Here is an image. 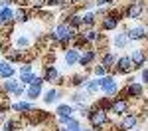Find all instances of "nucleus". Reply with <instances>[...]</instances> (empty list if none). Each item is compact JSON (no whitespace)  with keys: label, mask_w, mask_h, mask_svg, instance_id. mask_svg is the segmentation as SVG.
Listing matches in <instances>:
<instances>
[{"label":"nucleus","mask_w":148,"mask_h":131,"mask_svg":"<svg viewBox=\"0 0 148 131\" xmlns=\"http://www.w3.org/2000/svg\"><path fill=\"white\" fill-rule=\"evenodd\" d=\"M44 80L46 82H57L59 80V71H57L56 66H46V73H44Z\"/></svg>","instance_id":"ddd939ff"},{"label":"nucleus","mask_w":148,"mask_h":131,"mask_svg":"<svg viewBox=\"0 0 148 131\" xmlns=\"http://www.w3.org/2000/svg\"><path fill=\"white\" fill-rule=\"evenodd\" d=\"M14 20H16V22H28V20H30V16H28V10H26V8H20V10L18 12H14Z\"/></svg>","instance_id":"393cba45"},{"label":"nucleus","mask_w":148,"mask_h":131,"mask_svg":"<svg viewBox=\"0 0 148 131\" xmlns=\"http://www.w3.org/2000/svg\"><path fill=\"white\" fill-rule=\"evenodd\" d=\"M97 56H99V54H97V50H85V52L81 54V58H79V66H83V68H85V66H89Z\"/></svg>","instance_id":"9b49d317"},{"label":"nucleus","mask_w":148,"mask_h":131,"mask_svg":"<svg viewBox=\"0 0 148 131\" xmlns=\"http://www.w3.org/2000/svg\"><path fill=\"white\" fill-rule=\"evenodd\" d=\"M142 82L148 83V68H144V70H142Z\"/></svg>","instance_id":"58836bf2"},{"label":"nucleus","mask_w":148,"mask_h":131,"mask_svg":"<svg viewBox=\"0 0 148 131\" xmlns=\"http://www.w3.org/2000/svg\"><path fill=\"white\" fill-rule=\"evenodd\" d=\"M119 22H121L119 12H111V14H107V16L101 20V30H105V32H109V30H116V28H119Z\"/></svg>","instance_id":"39448f33"},{"label":"nucleus","mask_w":148,"mask_h":131,"mask_svg":"<svg viewBox=\"0 0 148 131\" xmlns=\"http://www.w3.org/2000/svg\"><path fill=\"white\" fill-rule=\"evenodd\" d=\"M85 83H87V78L85 76H73L71 78V85L73 87H83Z\"/></svg>","instance_id":"a878e982"},{"label":"nucleus","mask_w":148,"mask_h":131,"mask_svg":"<svg viewBox=\"0 0 148 131\" xmlns=\"http://www.w3.org/2000/svg\"><path fill=\"white\" fill-rule=\"evenodd\" d=\"M24 94H26V83L20 82V85L14 89V95H16V97H20V95H24Z\"/></svg>","instance_id":"72a5a7b5"},{"label":"nucleus","mask_w":148,"mask_h":131,"mask_svg":"<svg viewBox=\"0 0 148 131\" xmlns=\"http://www.w3.org/2000/svg\"><path fill=\"white\" fill-rule=\"evenodd\" d=\"M57 99H59V89H57V87H51V89H49V91H46V95H44V101H46L47 105L56 103Z\"/></svg>","instance_id":"4be33fe9"},{"label":"nucleus","mask_w":148,"mask_h":131,"mask_svg":"<svg viewBox=\"0 0 148 131\" xmlns=\"http://www.w3.org/2000/svg\"><path fill=\"white\" fill-rule=\"evenodd\" d=\"M0 78H2V80H10V78H14V68H12L8 62H4V68H2Z\"/></svg>","instance_id":"b1692460"},{"label":"nucleus","mask_w":148,"mask_h":131,"mask_svg":"<svg viewBox=\"0 0 148 131\" xmlns=\"http://www.w3.org/2000/svg\"><path fill=\"white\" fill-rule=\"evenodd\" d=\"M99 87H101L103 94L107 95H114L119 91V83L113 76H105V78H99Z\"/></svg>","instance_id":"7ed1b4c3"},{"label":"nucleus","mask_w":148,"mask_h":131,"mask_svg":"<svg viewBox=\"0 0 148 131\" xmlns=\"http://www.w3.org/2000/svg\"><path fill=\"white\" fill-rule=\"evenodd\" d=\"M26 46H30V38H28V36H18V38H16V48L22 50V48H26Z\"/></svg>","instance_id":"cd10ccee"},{"label":"nucleus","mask_w":148,"mask_h":131,"mask_svg":"<svg viewBox=\"0 0 148 131\" xmlns=\"http://www.w3.org/2000/svg\"><path fill=\"white\" fill-rule=\"evenodd\" d=\"M79 58H81V54H79V50H75V48L67 50L65 56H63V60H65L67 66H75V64H79Z\"/></svg>","instance_id":"9d476101"},{"label":"nucleus","mask_w":148,"mask_h":131,"mask_svg":"<svg viewBox=\"0 0 148 131\" xmlns=\"http://www.w3.org/2000/svg\"><path fill=\"white\" fill-rule=\"evenodd\" d=\"M14 121L12 119H4V125H2V131H14Z\"/></svg>","instance_id":"473e14b6"},{"label":"nucleus","mask_w":148,"mask_h":131,"mask_svg":"<svg viewBox=\"0 0 148 131\" xmlns=\"http://www.w3.org/2000/svg\"><path fill=\"white\" fill-rule=\"evenodd\" d=\"M71 2H81V0H71Z\"/></svg>","instance_id":"79ce46f5"},{"label":"nucleus","mask_w":148,"mask_h":131,"mask_svg":"<svg viewBox=\"0 0 148 131\" xmlns=\"http://www.w3.org/2000/svg\"><path fill=\"white\" fill-rule=\"evenodd\" d=\"M128 42H130V40H128V36H126V30L123 32V34L114 36V46L119 48V50H125V48L128 46Z\"/></svg>","instance_id":"412c9836"},{"label":"nucleus","mask_w":148,"mask_h":131,"mask_svg":"<svg viewBox=\"0 0 148 131\" xmlns=\"http://www.w3.org/2000/svg\"><path fill=\"white\" fill-rule=\"evenodd\" d=\"M34 78H36L34 71H30V73H20V82H22V83H32Z\"/></svg>","instance_id":"7c9ffc66"},{"label":"nucleus","mask_w":148,"mask_h":131,"mask_svg":"<svg viewBox=\"0 0 148 131\" xmlns=\"http://www.w3.org/2000/svg\"><path fill=\"white\" fill-rule=\"evenodd\" d=\"M134 131H140V129H134Z\"/></svg>","instance_id":"37998d69"},{"label":"nucleus","mask_w":148,"mask_h":131,"mask_svg":"<svg viewBox=\"0 0 148 131\" xmlns=\"http://www.w3.org/2000/svg\"><path fill=\"white\" fill-rule=\"evenodd\" d=\"M44 4H46V0H34V4H32V6H34V8H42Z\"/></svg>","instance_id":"4c0bfd02"},{"label":"nucleus","mask_w":148,"mask_h":131,"mask_svg":"<svg viewBox=\"0 0 148 131\" xmlns=\"http://www.w3.org/2000/svg\"><path fill=\"white\" fill-rule=\"evenodd\" d=\"M63 2H65V0H46V6H51V8H53V6H61Z\"/></svg>","instance_id":"c9c22d12"},{"label":"nucleus","mask_w":148,"mask_h":131,"mask_svg":"<svg viewBox=\"0 0 148 131\" xmlns=\"http://www.w3.org/2000/svg\"><path fill=\"white\" fill-rule=\"evenodd\" d=\"M146 10V4L142 0H136V2H130L128 8L125 10V18H130V20H140L142 14Z\"/></svg>","instance_id":"f03ea898"},{"label":"nucleus","mask_w":148,"mask_h":131,"mask_svg":"<svg viewBox=\"0 0 148 131\" xmlns=\"http://www.w3.org/2000/svg\"><path fill=\"white\" fill-rule=\"evenodd\" d=\"M101 87H99V78L97 80H87V83L83 85V91H87L89 95H93V94H97Z\"/></svg>","instance_id":"f3484780"},{"label":"nucleus","mask_w":148,"mask_h":131,"mask_svg":"<svg viewBox=\"0 0 148 131\" xmlns=\"http://www.w3.org/2000/svg\"><path fill=\"white\" fill-rule=\"evenodd\" d=\"M128 58H130V62H132V66H136V68H142V66L146 64V56H144V50H140V48L132 50V54H130Z\"/></svg>","instance_id":"1a4fd4ad"},{"label":"nucleus","mask_w":148,"mask_h":131,"mask_svg":"<svg viewBox=\"0 0 148 131\" xmlns=\"http://www.w3.org/2000/svg\"><path fill=\"white\" fill-rule=\"evenodd\" d=\"M83 131H95V129H83Z\"/></svg>","instance_id":"a19ab883"},{"label":"nucleus","mask_w":148,"mask_h":131,"mask_svg":"<svg viewBox=\"0 0 148 131\" xmlns=\"http://www.w3.org/2000/svg\"><path fill=\"white\" fill-rule=\"evenodd\" d=\"M93 24H95V14H93V12H87V14L83 16V26L91 28Z\"/></svg>","instance_id":"c756f323"},{"label":"nucleus","mask_w":148,"mask_h":131,"mask_svg":"<svg viewBox=\"0 0 148 131\" xmlns=\"http://www.w3.org/2000/svg\"><path fill=\"white\" fill-rule=\"evenodd\" d=\"M12 20H14V12H12L8 6H6V8H2V10H0V24H2V26H6V24H10Z\"/></svg>","instance_id":"6ab92c4d"},{"label":"nucleus","mask_w":148,"mask_h":131,"mask_svg":"<svg viewBox=\"0 0 148 131\" xmlns=\"http://www.w3.org/2000/svg\"><path fill=\"white\" fill-rule=\"evenodd\" d=\"M107 71H109V70H107L103 64H101V66H95V76H99V78H105V76H107Z\"/></svg>","instance_id":"2f4dec72"},{"label":"nucleus","mask_w":148,"mask_h":131,"mask_svg":"<svg viewBox=\"0 0 148 131\" xmlns=\"http://www.w3.org/2000/svg\"><path fill=\"white\" fill-rule=\"evenodd\" d=\"M89 123L93 125V129L95 131H99L109 121V115H107V111L105 109H101V107H91V113H89Z\"/></svg>","instance_id":"f257e3e1"},{"label":"nucleus","mask_w":148,"mask_h":131,"mask_svg":"<svg viewBox=\"0 0 148 131\" xmlns=\"http://www.w3.org/2000/svg\"><path fill=\"white\" fill-rule=\"evenodd\" d=\"M10 109L20 111V113H30V111H34V105H32V103H28V101H18V103H12Z\"/></svg>","instance_id":"2eb2a0df"},{"label":"nucleus","mask_w":148,"mask_h":131,"mask_svg":"<svg viewBox=\"0 0 148 131\" xmlns=\"http://www.w3.org/2000/svg\"><path fill=\"white\" fill-rule=\"evenodd\" d=\"M134 66H132V62H130V58L128 56H123V58L116 60V66H114V71L116 73H128V71L132 70Z\"/></svg>","instance_id":"0eeeda50"},{"label":"nucleus","mask_w":148,"mask_h":131,"mask_svg":"<svg viewBox=\"0 0 148 131\" xmlns=\"http://www.w3.org/2000/svg\"><path fill=\"white\" fill-rule=\"evenodd\" d=\"M73 111H75V107H71L69 103H61L56 109L57 117H73Z\"/></svg>","instance_id":"f8f14e48"},{"label":"nucleus","mask_w":148,"mask_h":131,"mask_svg":"<svg viewBox=\"0 0 148 131\" xmlns=\"http://www.w3.org/2000/svg\"><path fill=\"white\" fill-rule=\"evenodd\" d=\"M113 2H116V0H95V4L101 8V6H107V4H113Z\"/></svg>","instance_id":"e433bc0d"},{"label":"nucleus","mask_w":148,"mask_h":131,"mask_svg":"<svg viewBox=\"0 0 148 131\" xmlns=\"http://www.w3.org/2000/svg\"><path fill=\"white\" fill-rule=\"evenodd\" d=\"M87 97H89V94H87V91H77V94L71 95V101H73V103H83Z\"/></svg>","instance_id":"bb28decb"},{"label":"nucleus","mask_w":148,"mask_h":131,"mask_svg":"<svg viewBox=\"0 0 148 131\" xmlns=\"http://www.w3.org/2000/svg\"><path fill=\"white\" fill-rule=\"evenodd\" d=\"M126 36L130 42H138L148 38V28L146 26H134V28H126Z\"/></svg>","instance_id":"423d86ee"},{"label":"nucleus","mask_w":148,"mask_h":131,"mask_svg":"<svg viewBox=\"0 0 148 131\" xmlns=\"http://www.w3.org/2000/svg\"><path fill=\"white\" fill-rule=\"evenodd\" d=\"M65 22H67L71 28H75V30H77V28L83 26V16H81V14H69Z\"/></svg>","instance_id":"aec40b11"},{"label":"nucleus","mask_w":148,"mask_h":131,"mask_svg":"<svg viewBox=\"0 0 148 131\" xmlns=\"http://www.w3.org/2000/svg\"><path fill=\"white\" fill-rule=\"evenodd\" d=\"M40 95H42V85H30V87L26 89V97H28L30 101H36Z\"/></svg>","instance_id":"a211bd4d"},{"label":"nucleus","mask_w":148,"mask_h":131,"mask_svg":"<svg viewBox=\"0 0 148 131\" xmlns=\"http://www.w3.org/2000/svg\"><path fill=\"white\" fill-rule=\"evenodd\" d=\"M32 71V64L30 62H24L22 66H20V73H30Z\"/></svg>","instance_id":"f704fd0d"},{"label":"nucleus","mask_w":148,"mask_h":131,"mask_svg":"<svg viewBox=\"0 0 148 131\" xmlns=\"http://www.w3.org/2000/svg\"><path fill=\"white\" fill-rule=\"evenodd\" d=\"M142 94H144V87H142L140 83L132 82V83H126V87L123 89L121 97H123V99H128V97H142Z\"/></svg>","instance_id":"20e7f679"},{"label":"nucleus","mask_w":148,"mask_h":131,"mask_svg":"<svg viewBox=\"0 0 148 131\" xmlns=\"http://www.w3.org/2000/svg\"><path fill=\"white\" fill-rule=\"evenodd\" d=\"M126 109H128V101H126V99H123V97H116V99L113 101L111 113H114V115H125Z\"/></svg>","instance_id":"6e6552de"},{"label":"nucleus","mask_w":148,"mask_h":131,"mask_svg":"<svg viewBox=\"0 0 148 131\" xmlns=\"http://www.w3.org/2000/svg\"><path fill=\"white\" fill-rule=\"evenodd\" d=\"M2 68H4V62H0V73H2Z\"/></svg>","instance_id":"ea45409f"},{"label":"nucleus","mask_w":148,"mask_h":131,"mask_svg":"<svg viewBox=\"0 0 148 131\" xmlns=\"http://www.w3.org/2000/svg\"><path fill=\"white\" fill-rule=\"evenodd\" d=\"M20 85V80H16V78H10V80H4L2 83V91L4 94H14V89Z\"/></svg>","instance_id":"4468645a"},{"label":"nucleus","mask_w":148,"mask_h":131,"mask_svg":"<svg viewBox=\"0 0 148 131\" xmlns=\"http://www.w3.org/2000/svg\"><path fill=\"white\" fill-rule=\"evenodd\" d=\"M136 123H138V117H136V115H132V113H128V115L123 119V123H121V125H123L125 129H134V127H136Z\"/></svg>","instance_id":"5701e85b"},{"label":"nucleus","mask_w":148,"mask_h":131,"mask_svg":"<svg viewBox=\"0 0 148 131\" xmlns=\"http://www.w3.org/2000/svg\"><path fill=\"white\" fill-rule=\"evenodd\" d=\"M101 64L107 68V70H111V68H114V66H116V56H114L113 52H105V56H103Z\"/></svg>","instance_id":"dca6fc26"},{"label":"nucleus","mask_w":148,"mask_h":131,"mask_svg":"<svg viewBox=\"0 0 148 131\" xmlns=\"http://www.w3.org/2000/svg\"><path fill=\"white\" fill-rule=\"evenodd\" d=\"M83 36H85V40H87V42H99V38H101L99 32H95V30H87Z\"/></svg>","instance_id":"c85d7f7f"}]
</instances>
